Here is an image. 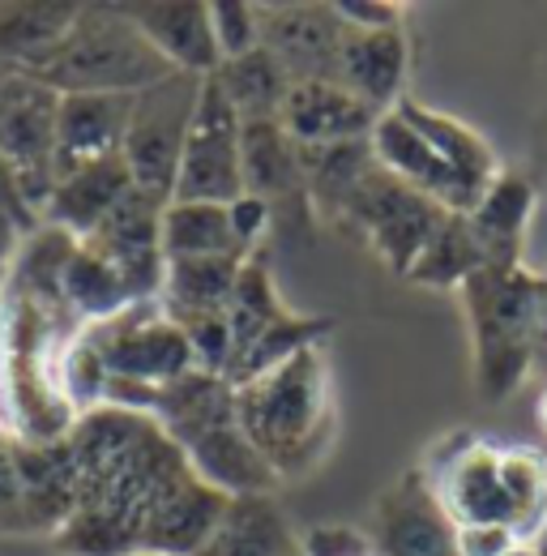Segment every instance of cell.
I'll return each instance as SVG.
<instances>
[{
  "label": "cell",
  "instance_id": "obj_1",
  "mask_svg": "<svg viewBox=\"0 0 547 556\" xmlns=\"http://www.w3.org/2000/svg\"><path fill=\"white\" fill-rule=\"evenodd\" d=\"M68 476V509L52 531V553L129 556L154 505L193 467L171 437L129 407L81 412L61 441Z\"/></svg>",
  "mask_w": 547,
  "mask_h": 556
},
{
  "label": "cell",
  "instance_id": "obj_2",
  "mask_svg": "<svg viewBox=\"0 0 547 556\" xmlns=\"http://www.w3.org/2000/svg\"><path fill=\"white\" fill-rule=\"evenodd\" d=\"M236 416L274 480L308 476L334 441V372L326 348L313 343L240 381Z\"/></svg>",
  "mask_w": 547,
  "mask_h": 556
},
{
  "label": "cell",
  "instance_id": "obj_3",
  "mask_svg": "<svg viewBox=\"0 0 547 556\" xmlns=\"http://www.w3.org/2000/svg\"><path fill=\"white\" fill-rule=\"evenodd\" d=\"M368 146L394 180L423 193L445 214H471L500 176L492 146L471 125L415 99L377 116Z\"/></svg>",
  "mask_w": 547,
  "mask_h": 556
},
{
  "label": "cell",
  "instance_id": "obj_4",
  "mask_svg": "<svg viewBox=\"0 0 547 556\" xmlns=\"http://www.w3.org/2000/svg\"><path fill=\"white\" fill-rule=\"evenodd\" d=\"M145 416L154 419L171 445L185 454L193 476L218 488L222 496L274 492V471L262 463L253 441L236 416V386L218 372L193 368L180 381L154 390L145 399Z\"/></svg>",
  "mask_w": 547,
  "mask_h": 556
},
{
  "label": "cell",
  "instance_id": "obj_5",
  "mask_svg": "<svg viewBox=\"0 0 547 556\" xmlns=\"http://www.w3.org/2000/svg\"><path fill=\"white\" fill-rule=\"evenodd\" d=\"M462 308L471 321L479 394L500 403L526 381L547 330V278L526 266H483L462 282Z\"/></svg>",
  "mask_w": 547,
  "mask_h": 556
},
{
  "label": "cell",
  "instance_id": "obj_6",
  "mask_svg": "<svg viewBox=\"0 0 547 556\" xmlns=\"http://www.w3.org/2000/svg\"><path fill=\"white\" fill-rule=\"evenodd\" d=\"M35 77L61 94H141L171 70L145 43L125 4H81L61 48Z\"/></svg>",
  "mask_w": 547,
  "mask_h": 556
},
{
  "label": "cell",
  "instance_id": "obj_7",
  "mask_svg": "<svg viewBox=\"0 0 547 556\" xmlns=\"http://www.w3.org/2000/svg\"><path fill=\"white\" fill-rule=\"evenodd\" d=\"M81 343L94 351V359L107 377L103 407L145 412V399L154 390H163L198 368L185 330L163 313L158 300H145L107 321L86 326Z\"/></svg>",
  "mask_w": 547,
  "mask_h": 556
},
{
  "label": "cell",
  "instance_id": "obj_8",
  "mask_svg": "<svg viewBox=\"0 0 547 556\" xmlns=\"http://www.w3.org/2000/svg\"><path fill=\"white\" fill-rule=\"evenodd\" d=\"M227 326H231V359H227V372L222 377L231 386L266 372L270 364L295 355V351L321 343V334L330 330L326 321L287 308V300L274 287L270 266L262 257H249L240 278H236Z\"/></svg>",
  "mask_w": 547,
  "mask_h": 556
},
{
  "label": "cell",
  "instance_id": "obj_9",
  "mask_svg": "<svg viewBox=\"0 0 547 556\" xmlns=\"http://www.w3.org/2000/svg\"><path fill=\"white\" fill-rule=\"evenodd\" d=\"M205 77L189 73H171L163 81H154L150 90L133 94V116H129V134H125V167L133 176L141 193L171 202L176 193V176H180V154L189 141V125L198 112Z\"/></svg>",
  "mask_w": 547,
  "mask_h": 556
},
{
  "label": "cell",
  "instance_id": "obj_10",
  "mask_svg": "<svg viewBox=\"0 0 547 556\" xmlns=\"http://www.w3.org/2000/svg\"><path fill=\"white\" fill-rule=\"evenodd\" d=\"M56 125L61 90L35 73H9L0 81V163L13 172L26 206L43 210L56 180Z\"/></svg>",
  "mask_w": 547,
  "mask_h": 556
},
{
  "label": "cell",
  "instance_id": "obj_11",
  "mask_svg": "<svg viewBox=\"0 0 547 556\" xmlns=\"http://www.w3.org/2000/svg\"><path fill=\"white\" fill-rule=\"evenodd\" d=\"M236 198H244V116L214 86V77H205L193 125H189V141L180 154L171 202L227 206Z\"/></svg>",
  "mask_w": 547,
  "mask_h": 556
},
{
  "label": "cell",
  "instance_id": "obj_12",
  "mask_svg": "<svg viewBox=\"0 0 547 556\" xmlns=\"http://www.w3.org/2000/svg\"><path fill=\"white\" fill-rule=\"evenodd\" d=\"M346 227H359L372 244V253L398 270L410 275V266L419 262V253L428 249L432 231L441 227L445 210L432 206L423 193L407 189L403 180H394L381 163L359 180V189L351 193V202L339 214Z\"/></svg>",
  "mask_w": 547,
  "mask_h": 556
},
{
  "label": "cell",
  "instance_id": "obj_13",
  "mask_svg": "<svg viewBox=\"0 0 547 556\" xmlns=\"http://www.w3.org/2000/svg\"><path fill=\"white\" fill-rule=\"evenodd\" d=\"M428 492L436 496L441 514L454 527L505 522V488H500V445H487L471 432L445 437L428 467L419 471ZM509 527V522H505Z\"/></svg>",
  "mask_w": 547,
  "mask_h": 556
},
{
  "label": "cell",
  "instance_id": "obj_14",
  "mask_svg": "<svg viewBox=\"0 0 547 556\" xmlns=\"http://www.w3.org/2000/svg\"><path fill=\"white\" fill-rule=\"evenodd\" d=\"M262 48L291 81H334L346 22L339 4H257Z\"/></svg>",
  "mask_w": 547,
  "mask_h": 556
},
{
  "label": "cell",
  "instance_id": "obj_15",
  "mask_svg": "<svg viewBox=\"0 0 547 556\" xmlns=\"http://www.w3.org/2000/svg\"><path fill=\"white\" fill-rule=\"evenodd\" d=\"M368 540L377 556H462L458 527L441 514L423 476H403L381 496L377 527Z\"/></svg>",
  "mask_w": 547,
  "mask_h": 556
},
{
  "label": "cell",
  "instance_id": "obj_16",
  "mask_svg": "<svg viewBox=\"0 0 547 556\" xmlns=\"http://www.w3.org/2000/svg\"><path fill=\"white\" fill-rule=\"evenodd\" d=\"M278 125L300 150H321L368 141L377 129V112L339 81H291Z\"/></svg>",
  "mask_w": 547,
  "mask_h": 556
},
{
  "label": "cell",
  "instance_id": "obj_17",
  "mask_svg": "<svg viewBox=\"0 0 547 556\" xmlns=\"http://www.w3.org/2000/svg\"><path fill=\"white\" fill-rule=\"evenodd\" d=\"M125 13L171 73H189V77L218 73L222 61L209 26V0H137L125 4Z\"/></svg>",
  "mask_w": 547,
  "mask_h": 556
},
{
  "label": "cell",
  "instance_id": "obj_18",
  "mask_svg": "<svg viewBox=\"0 0 547 556\" xmlns=\"http://www.w3.org/2000/svg\"><path fill=\"white\" fill-rule=\"evenodd\" d=\"M410 77V43L407 30H359L346 26L339 48L334 81L346 86L355 99H364L377 116L398 108L407 99Z\"/></svg>",
  "mask_w": 547,
  "mask_h": 556
},
{
  "label": "cell",
  "instance_id": "obj_19",
  "mask_svg": "<svg viewBox=\"0 0 547 556\" xmlns=\"http://www.w3.org/2000/svg\"><path fill=\"white\" fill-rule=\"evenodd\" d=\"M129 116H133V94H61L56 180L77 167L116 159L125 150Z\"/></svg>",
  "mask_w": 547,
  "mask_h": 556
},
{
  "label": "cell",
  "instance_id": "obj_20",
  "mask_svg": "<svg viewBox=\"0 0 547 556\" xmlns=\"http://www.w3.org/2000/svg\"><path fill=\"white\" fill-rule=\"evenodd\" d=\"M137 185L125 167V154H116V159H103V163H90V167L61 176L43 202V218L52 231H61L68 240H86L120 210V202Z\"/></svg>",
  "mask_w": 547,
  "mask_h": 556
},
{
  "label": "cell",
  "instance_id": "obj_21",
  "mask_svg": "<svg viewBox=\"0 0 547 556\" xmlns=\"http://www.w3.org/2000/svg\"><path fill=\"white\" fill-rule=\"evenodd\" d=\"M163 257L167 262H249L257 257L236 231L231 202H167L163 210Z\"/></svg>",
  "mask_w": 547,
  "mask_h": 556
},
{
  "label": "cell",
  "instance_id": "obj_22",
  "mask_svg": "<svg viewBox=\"0 0 547 556\" xmlns=\"http://www.w3.org/2000/svg\"><path fill=\"white\" fill-rule=\"evenodd\" d=\"M300 553V535L291 531L287 514L274 505V492L231 496L222 518L214 522L209 540L198 556H291Z\"/></svg>",
  "mask_w": 547,
  "mask_h": 556
},
{
  "label": "cell",
  "instance_id": "obj_23",
  "mask_svg": "<svg viewBox=\"0 0 547 556\" xmlns=\"http://www.w3.org/2000/svg\"><path fill=\"white\" fill-rule=\"evenodd\" d=\"M244 193L262 198L274 214L282 202L308 206L304 150L282 134L278 121H244Z\"/></svg>",
  "mask_w": 547,
  "mask_h": 556
},
{
  "label": "cell",
  "instance_id": "obj_24",
  "mask_svg": "<svg viewBox=\"0 0 547 556\" xmlns=\"http://www.w3.org/2000/svg\"><path fill=\"white\" fill-rule=\"evenodd\" d=\"M81 4L65 0H4L0 4V70L35 73L68 35Z\"/></svg>",
  "mask_w": 547,
  "mask_h": 556
},
{
  "label": "cell",
  "instance_id": "obj_25",
  "mask_svg": "<svg viewBox=\"0 0 547 556\" xmlns=\"http://www.w3.org/2000/svg\"><path fill=\"white\" fill-rule=\"evenodd\" d=\"M535 214V189L522 176H496V185L483 193L467 223L475 231V244L487 266H522V244Z\"/></svg>",
  "mask_w": 547,
  "mask_h": 556
},
{
  "label": "cell",
  "instance_id": "obj_26",
  "mask_svg": "<svg viewBox=\"0 0 547 556\" xmlns=\"http://www.w3.org/2000/svg\"><path fill=\"white\" fill-rule=\"evenodd\" d=\"M240 270L244 262H167L158 304L180 330L193 321L222 317L231 308Z\"/></svg>",
  "mask_w": 547,
  "mask_h": 556
},
{
  "label": "cell",
  "instance_id": "obj_27",
  "mask_svg": "<svg viewBox=\"0 0 547 556\" xmlns=\"http://www.w3.org/2000/svg\"><path fill=\"white\" fill-rule=\"evenodd\" d=\"M500 488H505V522L518 540L544 544L547 535V458L531 445L500 450Z\"/></svg>",
  "mask_w": 547,
  "mask_h": 556
},
{
  "label": "cell",
  "instance_id": "obj_28",
  "mask_svg": "<svg viewBox=\"0 0 547 556\" xmlns=\"http://www.w3.org/2000/svg\"><path fill=\"white\" fill-rule=\"evenodd\" d=\"M214 86L231 99V108L244 116V121H278L282 112V99L291 90V77L282 73V65L274 61L266 48L240 56V61H227L214 73Z\"/></svg>",
  "mask_w": 547,
  "mask_h": 556
},
{
  "label": "cell",
  "instance_id": "obj_29",
  "mask_svg": "<svg viewBox=\"0 0 547 556\" xmlns=\"http://www.w3.org/2000/svg\"><path fill=\"white\" fill-rule=\"evenodd\" d=\"M487 262L479 253L475 231L467 223V214H445L441 227L432 231L428 249L419 253V262L410 266V282H423V287H458L471 275H479Z\"/></svg>",
  "mask_w": 547,
  "mask_h": 556
},
{
  "label": "cell",
  "instance_id": "obj_30",
  "mask_svg": "<svg viewBox=\"0 0 547 556\" xmlns=\"http://www.w3.org/2000/svg\"><path fill=\"white\" fill-rule=\"evenodd\" d=\"M209 26L218 43V61H240L262 48V22L253 0H209Z\"/></svg>",
  "mask_w": 547,
  "mask_h": 556
},
{
  "label": "cell",
  "instance_id": "obj_31",
  "mask_svg": "<svg viewBox=\"0 0 547 556\" xmlns=\"http://www.w3.org/2000/svg\"><path fill=\"white\" fill-rule=\"evenodd\" d=\"M300 553L304 556H377L372 553V540L355 527H342V522H321L313 527L304 540H300Z\"/></svg>",
  "mask_w": 547,
  "mask_h": 556
},
{
  "label": "cell",
  "instance_id": "obj_32",
  "mask_svg": "<svg viewBox=\"0 0 547 556\" xmlns=\"http://www.w3.org/2000/svg\"><path fill=\"white\" fill-rule=\"evenodd\" d=\"M339 17L359 30H407V4L394 0H342Z\"/></svg>",
  "mask_w": 547,
  "mask_h": 556
},
{
  "label": "cell",
  "instance_id": "obj_33",
  "mask_svg": "<svg viewBox=\"0 0 547 556\" xmlns=\"http://www.w3.org/2000/svg\"><path fill=\"white\" fill-rule=\"evenodd\" d=\"M518 535L505 522H475V527H458V553L462 556H500L513 548Z\"/></svg>",
  "mask_w": 547,
  "mask_h": 556
},
{
  "label": "cell",
  "instance_id": "obj_34",
  "mask_svg": "<svg viewBox=\"0 0 547 556\" xmlns=\"http://www.w3.org/2000/svg\"><path fill=\"white\" fill-rule=\"evenodd\" d=\"M500 556H544V544H526V540H518L513 548H505Z\"/></svg>",
  "mask_w": 547,
  "mask_h": 556
},
{
  "label": "cell",
  "instance_id": "obj_35",
  "mask_svg": "<svg viewBox=\"0 0 547 556\" xmlns=\"http://www.w3.org/2000/svg\"><path fill=\"white\" fill-rule=\"evenodd\" d=\"M535 416H539V428L547 432V390L539 394V407H535Z\"/></svg>",
  "mask_w": 547,
  "mask_h": 556
},
{
  "label": "cell",
  "instance_id": "obj_36",
  "mask_svg": "<svg viewBox=\"0 0 547 556\" xmlns=\"http://www.w3.org/2000/svg\"><path fill=\"white\" fill-rule=\"evenodd\" d=\"M129 556H167V553H145V548H137V553H129Z\"/></svg>",
  "mask_w": 547,
  "mask_h": 556
},
{
  "label": "cell",
  "instance_id": "obj_37",
  "mask_svg": "<svg viewBox=\"0 0 547 556\" xmlns=\"http://www.w3.org/2000/svg\"><path fill=\"white\" fill-rule=\"evenodd\" d=\"M291 556H304V553H291Z\"/></svg>",
  "mask_w": 547,
  "mask_h": 556
},
{
  "label": "cell",
  "instance_id": "obj_38",
  "mask_svg": "<svg viewBox=\"0 0 547 556\" xmlns=\"http://www.w3.org/2000/svg\"><path fill=\"white\" fill-rule=\"evenodd\" d=\"M52 556H65V553H52Z\"/></svg>",
  "mask_w": 547,
  "mask_h": 556
}]
</instances>
